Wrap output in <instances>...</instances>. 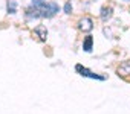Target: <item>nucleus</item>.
Wrapping results in <instances>:
<instances>
[{
	"label": "nucleus",
	"mask_w": 130,
	"mask_h": 114,
	"mask_svg": "<svg viewBox=\"0 0 130 114\" xmlns=\"http://www.w3.org/2000/svg\"><path fill=\"white\" fill-rule=\"evenodd\" d=\"M75 70L81 75V76H86V78H90V79H98V81H104L106 78L104 76H100V75H96V73H93V72H90L89 69H86V67H81L80 64L75 67Z\"/></svg>",
	"instance_id": "1"
},
{
	"label": "nucleus",
	"mask_w": 130,
	"mask_h": 114,
	"mask_svg": "<svg viewBox=\"0 0 130 114\" xmlns=\"http://www.w3.org/2000/svg\"><path fill=\"white\" fill-rule=\"evenodd\" d=\"M78 27H80L83 32H90V31L93 29V21H92V18L86 17V18L80 20V24H78Z\"/></svg>",
	"instance_id": "2"
},
{
	"label": "nucleus",
	"mask_w": 130,
	"mask_h": 114,
	"mask_svg": "<svg viewBox=\"0 0 130 114\" xmlns=\"http://www.w3.org/2000/svg\"><path fill=\"white\" fill-rule=\"evenodd\" d=\"M128 73H130V61H124V63L118 67V75L127 76Z\"/></svg>",
	"instance_id": "3"
},
{
	"label": "nucleus",
	"mask_w": 130,
	"mask_h": 114,
	"mask_svg": "<svg viewBox=\"0 0 130 114\" xmlns=\"http://www.w3.org/2000/svg\"><path fill=\"white\" fill-rule=\"evenodd\" d=\"M112 12H113V9H112L110 6H104V8L101 9V20H103V21H107V20L112 17Z\"/></svg>",
	"instance_id": "4"
},
{
	"label": "nucleus",
	"mask_w": 130,
	"mask_h": 114,
	"mask_svg": "<svg viewBox=\"0 0 130 114\" xmlns=\"http://www.w3.org/2000/svg\"><path fill=\"white\" fill-rule=\"evenodd\" d=\"M92 44H93V38H92L90 35H87V37L84 38V41H83V49H84L86 52H90V50H92Z\"/></svg>",
	"instance_id": "5"
},
{
	"label": "nucleus",
	"mask_w": 130,
	"mask_h": 114,
	"mask_svg": "<svg viewBox=\"0 0 130 114\" xmlns=\"http://www.w3.org/2000/svg\"><path fill=\"white\" fill-rule=\"evenodd\" d=\"M35 34L40 37V40H46V37H47V31H46L43 26H38V27H35Z\"/></svg>",
	"instance_id": "6"
},
{
	"label": "nucleus",
	"mask_w": 130,
	"mask_h": 114,
	"mask_svg": "<svg viewBox=\"0 0 130 114\" xmlns=\"http://www.w3.org/2000/svg\"><path fill=\"white\" fill-rule=\"evenodd\" d=\"M6 8H8V12H9V14H15V12H17V3L14 2V0H8Z\"/></svg>",
	"instance_id": "7"
},
{
	"label": "nucleus",
	"mask_w": 130,
	"mask_h": 114,
	"mask_svg": "<svg viewBox=\"0 0 130 114\" xmlns=\"http://www.w3.org/2000/svg\"><path fill=\"white\" fill-rule=\"evenodd\" d=\"M64 12H66V14H71V12H72V5H71V2H68L66 5H64Z\"/></svg>",
	"instance_id": "8"
},
{
	"label": "nucleus",
	"mask_w": 130,
	"mask_h": 114,
	"mask_svg": "<svg viewBox=\"0 0 130 114\" xmlns=\"http://www.w3.org/2000/svg\"><path fill=\"white\" fill-rule=\"evenodd\" d=\"M43 2H44V0H32L34 5H40V3H43Z\"/></svg>",
	"instance_id": "9"
},
{
	"label": "nucleus",
	"mask_w": 130,
	"mask_h": 114,
	"mask_svg": "<svg viewBox=\"0 0 130 114\" xmlns=\"http://www.w3.org/2000/svg\"><path fill=\"white\" fill-rule=\"evenodd\" d=\"M125 2H130V0H125Z\"/></svg>",
	"instance_id": "10"
}]
</instances>
